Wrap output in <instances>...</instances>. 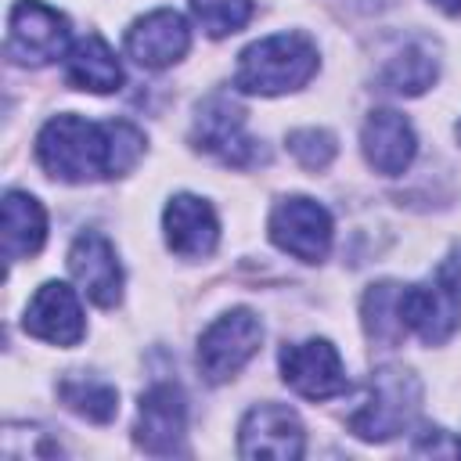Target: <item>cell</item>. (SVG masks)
I'll use <instances>...</instances> for the list:
<instances>
[{
  "label": "cell",
  "mask_w": 461,
  "mask_h": 461,
  "mask_svg": "<svg viewBox=\"0 0 461 461\" xmlns=\"http://www.w3.org/2000/svg\"><path fill=\"white\" fill-rule=\"evenodd\" d=\"M144 155V133L126 119L90 122L83 115H54L36 137L40 166L65 184L122 176Z\"/></svg>",
  "instance_id": "cell-1"
},
{
  "label": "cell",
  "mask_w": 461,
  "mask_h": 461,
  "mask_svg": "<svg viewBox=\"0 0 461 461\" xmlns=\"http://www.w3.org/2000/svg\"><path fill=\"white\" fill-rule=\"evenodd\" d=\"M317 65H321V58L306 32H274V36L249 43L238 54L234 86L241 94L277 97V94L306 86L313 79Z\"/></svg>",
  "instance_id": "cell-2"
},
{
  "label": "cell",
  "mask_w": 461,
  "mask_h": 461,
  "mask_svg": "<svg viewBox=\"0 0 461 461\" xmlns=\"http://www.w3.org/2000/svg\"><path fill=\"white\" fill-rule=\"evenodd\" d=\"M421 407V382L407 367H378L367 382V400L349 414V432L367 443H385L411 429Z\"/></svg>",
  "instance_id": "cell-3"
},
{
  "label": "cell",
  "mask_w": 461,
  "mask_h": 461,
  "mask_svg": "<svg viewBox=\"0 0 461 461\" xmlns=\"http://www.w3.org/2000/svg\"><path fill=\"white\" fill-rule=\"evenodd\" d=\"M263 342V324L252 310L238 306L223 317H216L202 339H198V371L205 375V382L220 385L227 378H234L259 349Z\"/></svg>",
  "instance_id": "cell-4"
},
{
  "label": "cell",
  "mask_w": 461,
  "mask_h": 461,
  "mask_svg": "<svg viewBox=\"0 0 461 461\" xmlns=\"http://www.w3.org/2000/svg\"><path fill=\"white\" fill-rule=\"evenodd\" d=\"M72 40L68 18L43 0H18L7 14V58L18 65H50Z\"/></svg>",
  "instance_id": "cell-5"
},
{
  "label": "cell",
  "mask_w": 461,
  "mask_h": 461,
  "mask_svg": "<svg viewBox=\"0 0 461 461\" xmlns=\"http://www.w3.org/2000/svg\"><path fill=\"white\" fill-rule=\"evenodd\" d=\"M191 140H194V148L209 151L212 158H220L227 166H252L256 158H263L256 137L245 133V108L238 101H230L227 94H209L198 104Z\"/></svg>",
  "instance_id": "cell-6"
},
{
  "label": "cell",
  "mask_w": 461,
  "mask_h": 461,
  "mask_svg": "<svg viewBox=\"0 0 461 461\" xmlns=\"http://www.w3.org/2000/svg\"><path fill=\"white\" fill-rule=\"evenodd\" d=\"M267 230H270V241L281 252H288V256H295L303 263H321L328 256L331 234H335L331 230V212L321 202L306 198V194L281 198L270 209Z\"/></svg>",
  "instance_id": "cell-7"
},
{
  "label": "cell",
  "mask_w": 461,
  "mask_h": 461,
  "mask_svg": "<svg viewBox=\"0 0 461 461\" xmlns=\"http://www.w3.org/2000/svg\"><path fill=\"white\" fill-rule=\"evenodd\" d=\"M400 324L425 346H443L461 328V295L439 277L400 285Z\"/></svg>",
  "instance_id": "cell-8"
},
{
  "label": "cell",
  "mask_w": 461,
  "mask_h": 461,
  "mask_svg": "<svg viewBox=\"0 0 461 461\" xmlns=\"http://www.w3.org/2000/svg\"><path fill=\"white\" fill-rule=\"evenodd\" d=\"M281 378L306 400H331L346 393V367L328 339H306L281 346Z\"/></svg>",
  "instance_id": "cell-9"
},
{
  "label": "cell",
  "mask_w": 461,
  "mask_h": 461,
  "mask_svg": "<svg viewBox=\"0 0 461 461\" xmlns=\"http://www.w3.org/2000/svg\"><path fill=\"white\" fill-rule=\"evenodd\" d=\"M306 432L292 407L285 403H256L238 429V454L241 457H274L295 461L303 457Z\"/></svg>",
  "instance_id": "cell-10"
},
{
  "label": "cell",
  "mask_w": 461,
  "mask_h": 461,
  "mask_svg": "<svg viewBox=\"0 0 461 461\" xmlns=\"http://www.w3.org/2000/svg\"><path fill=\"white\" fill-rule=\"evenodd\" d=\"M137 443L155 454V457H173L184 450V436H187V400L180 393V385L173 382H155L137 407V429H133Z\"/></svg>",
  "instance_id": "cell-11"
},
{
  "label": "cell",
  "mask_w": 461,
  "mask_h": 461,
  "mask_svg": "<svg viewBox=\"0 0 461 461\" xmlns=\"http://www.w3.org/2000/svg\"><path fill=\"white\" fill-rule=\"evenodd\" d=\"M68 274L76 277L79 292L101 310H112L122 299V267L115 245L97 230L76 234L68 249Z\"/></svg>",
  "instance_id": "cell-12"
},
{
  "label": "cell",
  "mask_w": 461,
  "mask_h": 461,
  "mask_svg": "<svg viewBox=\"0 0 461 461\" xmlns=\"http://www.w3.org/2000/svg\"><path fill=\"white\" fill-rule=\"evenodd\" d=\"M22 328L32 339L54 342V346H79L86 335L83 324V306L76 299V292L65 281H43L36 288V295L25 306Z\"/></svg>",
  "instance_id": "cell-13"
},
{
  "label": "cell",
  "mask_w": 461,
  "mask_h": 461,
  "mask_svg": "<svg viewBox=\"0 0 461 461\" xmlns=\"http://www.w3.org/2000/svg\"><path fill=\"white\" fill-rule=\"evenodd\" d=\"M187 47H191V29L184 14L173 7L148 11L126 29V54L140 68H169L187 54Z\"/></svg>",
  "instance_id": "cell-14"
},
{
  "label": "cell",
  "mask_w": 461,
  "mask_h": 461,
  "mask_svg": "<svg viewBox=\"0 0 461 461\" xmlns=\"http://www.w3.org/2000/svg\"><path fill=\"white\" fill-rule=\"evenodd\" d=\"M162 230H166V245L184 259L212 256L220 241V220L212 205L198 194H173L162 209Z\"/></svg>",
  "instance_id": "cell-15"
},
{
  "label": "cell",
  "mask_w": 461,
  "mask_h": 461,
  "mask_svg": "<svg viewBox=\"0 0 461 461\" xmlns=\"http://www.w3.org/2000/svg\"><path fill=\"white\" fill-rule=\"evenodd\" d=\"M360 144H364L367 166L385 176H400L414 162V151H418V137L411 122L393 108H375L367 115L360 130Z\"/></svg>",
  "instance_id": "cell-16"
},
{
  "label": "cell",
  "mask_w": 461,
  "mask_h": 461,
  "mask_svg": "<svg viewBox=\"0 0 461 461\" xmlns=\"http://www.w3.org/2000/svg\"><path fill=\"white\" fill-rule=\"evenodd\" d=\"M65 79L76 90H90V94H112L122 86V65L115 58V50L97 36H79L68 54H65Z\"/></svg>",
  "instance_id": "cell-17"
},
{
  "label": "cell",
  "mask_w": 461,
  "mask_h": 461,
  "mask_svg": "<svg viewBox=\"0 0 461 461\" xmlns=\"http://www.w3.org/2000/svg\"><path fill=\"white\" fill-rule=\"evenodd\" d=\"M0 238H4V259L18 263L29 259L43 249L47 238V212L29 191H7L4 194V220H0Z\"/></svg>",
  "instance_id": "cell-18"
},
{
  "label": "cell",
  "mask_w": 461,
  "mask_h": 461,
  "mask_svg": "<svg viewBox=\"0 0 461 461\" xmlns=\"http://www.w3.org/2000/svg\"><path fill=\"white\" fill-rule=\"evenodd\" d=\"M439 76V50L432 40H411L400 54H393L378 76V86L400 97L425 94Z\"/></svg>",
  "instance_id": "cell-19"
},
{
  "label": "cell",
  "mask_w": 461,
  "mask_h": 461,
  "mask_svg": "<svg viewBox=\"0 0 461 461\" xmlns=\"http://www.w3.org/2000/svg\"><path fill=\"white\" fill-rule=\"evenodd\" d=\"M58 396L65 400L68 411H76L79 418L97 421V425L112 421L115 411H119L115 385H108V382H101L94 375H68V378H61L58 382Z\"/></svg>",
  "instance_id": "cell-20"
},
{
  "label": "cell",
  "mask_w": 461,
  "mask_h": 461,
  "mask_svg": "<svg viewBox=\"0 0 461 461\" xmlns=\"http://www.w3.org/2000/svg\"><path fill=\"white\" fill-rule=\"evenodd\" d=\"M360 313H364V331L371 342H382V346H396L407 331L400 324V285L393 281H378L364 292V303H360Z\"/></svg>",
  "instance_id": "cell-21"
},
{
  "label": "cell",
  "mask_w": 461,
  "mask_h": 461,
  "mask_svg": "<svg viewBox=\"0 0 461 461\" xmlns=\"http://www.w3.org/2000/svg\"><path fill=\"white\" fill-rule=\"evenodd\" d=\"M187 4H191L194 22H198L212 40L245 29L249 18H252V0H187Z\"/></svg>",
  "instance_id": "cell-22"
},
{
  "label": "cell",
  "mask_w": 461,
  "mask_h": 461,
  "mask_svg": "<svg viewBox=\"0 0 461 461\" xmlns=\"http://www.w3.org/2000/svg\"><path fill=\"white\" fill-rule=\"evenodd\" d=\"M288 151L295 155V162L303 169H324L335 158V137L317 126L295 130V133H288Z\"/></svg>",
  "instance_id": "cell-23"
},
{
  "label": "cell",
  "mask_w": 461,
  "mask_h": 461,
  "mask_svg": "<svg viewBox=\"0 0 461 461\" xmlns=\"http://www.w3.org/2000/svg\"><path fill=\"white\" fill-rule=\"evenodd\" d=\"M414 454H461V439H450V432L443 429H425L414 443Z\"/></svg>",
  "instance_id": "cell-24"
},
{
  "label": "cell",
  "mask_w": 461,
  "mask_h": 461,
  "mask_svg": "<svg viewBox=\"0 0 461 461\" xmlns=\"http://www.w3.org/2000/svg\"><path fill=\"white\" fill-rule=\"evenodd\" d=\"M436 277H439V281H447V285L461 295V245H457V249L439 263V274H436Z\"/></svg>",
  "instance_id": "cell-25"
},
{
  "label": "cell",
  "mask_w": 461,
  "mask_h": 461,
  "mask_svg": "<svg viewBox=\"0 0 461 461\" xmlns=\"http://www.w3.org/2000/svg\"><path fill=\"white\" fill-rule=\"evenodd\" d=\"M443 14H461V0H432Z\"/></svg>",
  "instance_id": "cell-26"
},
{
  "label": "cell",
  "mask_w": 461,
  "mask_h": 461,
  "mask_svg": "<svg viewBox=\"0 0 461 461\" xmlns=\"http://www.w3.org/2000/svg\"><path fill=\"white\" fill-rule=\"evenodd\" d=\"M457 140H461V122H457Z\"/></svg>",
  "instance_id": "cell-27"
}]
</instances>
